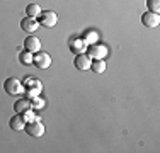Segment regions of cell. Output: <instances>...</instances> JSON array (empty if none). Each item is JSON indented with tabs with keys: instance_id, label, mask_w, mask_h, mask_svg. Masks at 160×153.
Listing matches in <instances>:
<instances>
[{
	"instance_id": "obj_2",
	"label": "cell",
	"mask_w": 160,
	"mask_h": 153,
	"mask_svg": "<svg viewBox=\"0 0 160 153\" xmlns=\"http://www.w3.org/2000/svg\"><path fill=\"white\" fill-rule=\"evenodd\" d=\"M87 55L92 60H104L106 56L109 55V49H108V46L96 43V44H90L89 48H87Z\"/></svg>"
},
{
	"instance_id": "obj_16",
	"label": "cell",
	"mask_w": 160,
	"mask_h": 153,
	"mask_svg": "<svg viewBox=\"0 0 160 153\" xmlns=\"http://www.w3.org/2000/svg\"><path fill=\"white\" fill-rule=\"evenodd\" d=\"M41 12H43V10H41V7L38 5V3H29V5L26 7V14L31 15V17H39Z\"/></svg>"
},
{
	"instance_id": "obj_20",
	"label": "cell",
	"mask_w": 160,
	"mask_h": 153,
	"mask_svg": "<svg viewBox=\"0 0 160 153\" xmlns=\"http://www.w3.org/2000/svg\"><path fill=\"white\" fill-rule=\"evenodd\" d=\"M21 116L24 117V121H26V122H31V121H34V119H38V117H36V114H34V111H32V109L26 111L24 114H21Z\"/></svg>"
},
{
	"instance_id": "obj_19",
	"label": "cell",
	"mask_w": 160,
	"mask_h": 153,
	"mask_svg": "<svg viewBox=\"0 0 160 153\" xmlns=\"http://www.w3.org/2000/svg\"><path fill=\"white\" fill-rule=\"evenodd\" d=\"M19 60H21V63H22V65H29V63H32L34 56H32V53H29V51H24V53H21V56H19Z\"/></svg>"
},
{
	"instance_id": "obj_7",
	"label": "cell",
	"mask_w": 160,
	"mask_h": 153,
	"mask_svg": "<svg viewBox=\"0 0 160 153\" xmlns=\"http://www.w3.org/2000/svg\"><path fill=\"white\" fill-rule=\"evenodd\" d=\"M21 29L26 31V32H36L39 29V22H38L36 17H31V15H26L21 21Z\"/></svg>"
},
{
	"instance_id": "obj_4",
	"label": "cell",
	"mask_w": 160,
	"mask_h": 153,
	"mask_svg": "<svg viewBox=\"0 0 160 153\" xmlns=\"http://www.w3.org/2000/svg\"><path fill=\"white\" fill-rule=\"evenodd\" d=\"M26 131H28L29 136L41 138V136L44 135V124L39 119H34V121H31L28 126H26Z\"/></svg>"
},
{
	"instance_id": "obj_1",
	"label": "cell",
	"mask_w": 160,
	"mask_h": 153,
	"mask_svg": "<svg viewBox=\"0 0 160 153\" xmlns=\"http://www.w3.org/2000/svg\"><path fill=\"white\" fill-rule=\"evenodd\" d=\"M22 85H24L26 95H28L29 101L34 99V97H38V95L41 94V90H43V83H41L38 78H34V76H26Z\"/></svg>"
},
{
	"instance_id": "obj_6",
	"label": "cell",
	"mask_w": 160,
	"mask_h": 153,
	"mask_svg": "<svg viewBox=\"0 0 160 153\" xmlns=\"http://www.w3.org/2000/svg\"><path fill=\"white\" fill-rule=\"evenodd\" d=\"M32 63L36 65L39 70H46V68L51 65V56L48 53H43V51H38V55H34V60Z\"/></svg>"
},
{
	"instance_id": "obj_8",
	"label": "cell",
	"mask_w": 160,
	"mask_h": 153,
	"mask_svg": "<svg viewBox=\"0 0 160 153\" xmlns=\"http://www.w3.org/2000/svg\"><path fill=\"white\" fill-rule=\"evenodd\" d=\"M142 22H143L145 27H158V24H160V15L148 10L147 14L142 15Z\"/></svg>"
},
{
	"instance_id": "obj_3",
	"label": "cell",
	"mask_w": 160,
	"mask_h": 153,
	"mask_svg": "<svg viewBox=\"0 0 160 153\" xmlns=\"http://www.w3.org/2000/svg\"><path fill=\"white\" fill-rule=\"evenodd\" d=\"M3 89H5V92L9 95H21L22 90H24V85L17 78H7L3 82Z\"/></svg>"
},
{
	"instance_id": "obj_17",
	"label": "cell",
	"mask_w": 160,
	"mask_h": 153,
	"mask_svg": "<svg viewBox=\"0 0 160 153\" xmlns=\"http://www.w3.org/2000/svg\"><path fill=\"white\" fill-rule=\"evenodd\" d=\"M44 104H46V102H44L43 99L39 97V95H38V97H34V99H31V109H32V111H39V109H43Z\"/></svg>"
},
{
	"instance_id": "obj_5",
	"label": "cell",
	"mask_w": 160,
	"mask_h": 153,
	"mask_svg": "<svg viewBox=\"0 0 160 153\" xmlns=\"http://www.w3.org/2000/svg\"><path fill=\"white\" fill-rule=\"evenodd\" d=\"M39 21L41 26H44V27H55V24L58 22V15L53 10H44L39 14Z\"/></svg>"
},
{
	"instance_id": "obj_10",
	"label": "cell",
	"mask_w": 160,
	"mask_h": 153,
	"mask_svg": "<svg viewBox=\"0 0 160 153\" xmlns=\"http://www.w3.org/2000/svg\"><path fill=\"white\" fill-rule=\"evenodd\" d=\"M75 68L77 70H90V63H92V58H90L89 55H85V53H82V55H77L75 56Z\"/></svg>"
},
{
	"instance_id": "obj_15",
	"label": "cell",
	"mask_w": 160,
	"mask_h": 153,
	"mask_svg": "<svg viewBox=\"0 0 160 153\" xmlns=\"http://www.w3.org/2000/svg\"><path fill=\"white\" fill-rule=\"evenodd\" d=\"M82 37L85 39L87 44H96L97 41H99V34L96 32V31H85Z\"/></svg>"
},
{
	"instance_id": "obj_13",
	"label": "cell",
	"mask_w": 160,
	"mask_h": 153,
	"mask_svg": "<svg viewBox=\"0 0 160 153\" xmlns=\"http://www.w3.org/2000/svg\"><path fill=\"white\" fill-rule=\"evenodd\" d=\"M10 128H12L14 131H22V129H26V121H24V117H22L21 114H16V116L10 119Z\"/></svg>"
},
{
	"instance_id": "obj_9",
	"label": "cell",
	"mask_w": 160,
	"mask_h": 153,
	"mask_svg": "<svg viewBox=\"0 0 160 153\" xmlns=\"http://www.w3.org/2000/svg\"><path fill=\"white\" fill-rule=\"evenodd\" d=\"M87 44L85 39L83 37H73V39L70 41V51L75 53V55H82V53L87 51Z\"/></svg>"
},
{
	"instance_id": "obj_12",
	"label": "cell",
	"mask_w": 160,
	"mask_h": 153,
	"mask_svg": "<svg viewBox=\"0 0 160 153\" xmlns=\"http://www.w3.org/2000/svg\"><path fill=\"white\" fill-rule=\"evenodd\" d=\"M31 109V101H29L28 97L26 99H19V101H16V104H14V111H16L17 114H24L26 111Z\"/></svg>"
},
{
	"instance_id": "obj_14",
	"label": "cell",
	"mask_w": 160,
	"mask_h": 153,
	"mask_svg": "<svg viewBox=\"0 0 160 153\" xmlns=\"http://www.w3.org/2000/svg\"><path fill=\"white\" fill-rule=\"evenodd\" d=\"M90 70H92L94 73H104L106 61L104 60H94L92 63H90Z\"/></svg>"
},
{
	"instance_id": "obj_18",
	"label": "cell",
	"mask_w": 160,
	"mask_h": 153,
	"mask_svg": "<svg viewBox=\"0 0 160 153\" xmlns=\"http://www.w3.org/2000/svg\"><path fill=\"white\" fill-rule=\"evenodd\" d=\"M147 5L150 12H155V14L160 12V0H147Z\"/></svg>"
},
{
	"instance_id": "obj_11",
	"label": "cell",
	"mask_w": 160,
	"mask_h": 153,
	"mask_svg": "<svg viewBox=\"0 0 160 153\" xmlns=\"http://www.w3.org/2000/svg\"><path fill=\"white\" fill-rule=\"evenodd\" d=\"M24 48L29 53H38V51H41V41L36 36H28L24 39Z\"/></svg>"
}]
</instances>
